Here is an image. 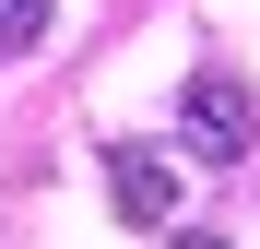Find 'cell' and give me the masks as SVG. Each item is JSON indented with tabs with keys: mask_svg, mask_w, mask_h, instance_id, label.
<instances>
[{
	"mask_svg": "<svg viewBox=\"0 0 260 249\" xmlns=\"http://www.w3.org/2000/svg\"><path fill=\"white\" fill-rule=\"evenodd\" d=\"M178 143L201 154V166H248L260 154V95L237 71H189L178 83Z\"/></svg>",
	"mask_w": 260,
	"mask_h": 249,
	"instance_id": "cell-1",
	"label": "cell"
},
{
	"mask_svg": "<svg viewBox=\"0 0 260 249\" xmlns=\"http://www.w3.org/2000/svg\"><path fill=\"white\" fill-rule=\"evenodd\" d=\"M36 36H48V0H0V60H24Z\"/></svg>",
	"mask_w": 260,
	"mask_h": 249,
	"instance_id": "cell-3",
	"label": "cell"
},
{
	"mask_svg": "<svg viewBox=\"0 0 260 249\" xmlns=\"http://www.w3.org/2000/svg\"><path fill=\"white\" fill-rule=\"evenodd\" d=\"M107 202H118V226L166 237V226H178V154H166V143H118L107 154Z\"/></svg>",
	"mask_w": 260,
	"mask_h": 249,
	"instance_id": "cell-2",
	"label": "cell"
},
{
	"mask_svg": "<svg viewBox=\"0 0 260 249\" xmlns=\"http://www.w3.org/2000/svg\"><path fill=\"white\" fill-rule=\"evenodd\" d=\"M166 249H237V237H166Z\"/></svg>",
	"mask_w": 260,
	"mask_h": 249,
	"instance_id": "cell-4",
	"label": "cell"
}]
</instances>
